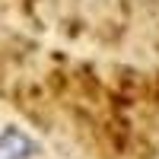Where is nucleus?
Here are the masks:
<instances>
[{"instance_id":"f257e3e1","label":"nucleus","mask_w":159,"mask_h":159,"mask_svg":"<svg viewBox=\"0 0 159 159\" xmlns=\"http://www.w3.org/2000/svg\"><path fill=\"white\" fill-rule=\"evenodd\" d=\"M35 150H38L35 143L13 127L0 134V159H29V156H35Z\"/></svg>"}]
</instances>
